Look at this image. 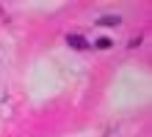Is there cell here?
<instances>
[{
    "label": "cell",
    "mask_w": 152,
    "mask_h": 137,
    "mask_svg": "<svg viewBox=\"0 0 152 137\" xmlns=\"http://www.w3.org/2000/svg\"><path fill=\"white\" fill-rule=\"evenodd\" d=\"M141 40H142L141 36H135V38L129 42V48H135V46H139V44H141Z\"/></svg>",
    "instance_id": "277c9868"
},
{
    "label": "cell",
    "mask_w": 152,
    "mask_h": 137,
    "mask_svg": "<svg viewBox=\"0 0 152 137\" xmlns=\"http://www.w3.org/2000/svg\"><path fill=\"white\" fill-rule=\"evenodd\" d=\"M66 42L69 46H72L74 50H88L89 48V42L84 38V36H78V34H69L66 36Z\"/></svg>",
    "instance_id": "6da1fadb"
},
{
    "label": "cell",
    "mask_w": 152,
    "mask_h": 137,
    "mask_svg": "<svg viewBox=\"0 0 152 137\" xmlns=\"http://www.w3.org/2000/svg\"><path fill=\"white\" fill-rule=\"evenodd\" d=\"M118 23H122V17H118V15H104L97 19V25H103V27H114Z\"/></svg>",
    "instance_id": "7a4b0ae2"
},
{
    "label": "cell",
    "mask_w": 152,
    "mask_h": 137,
    "mask_svg": "<svg viewBox=\"0 0 152 137\" xmlns=\"http://www.w3.org/2000/svg\"><path fill=\"white\" fill-rule=\"evenodd\" d=\"M110 46H112V42L108 40V38H99V40H97V48H101V50L110 48Z\"/></svg>",
    "instance_id": "3957f363"
}]
</instances>
